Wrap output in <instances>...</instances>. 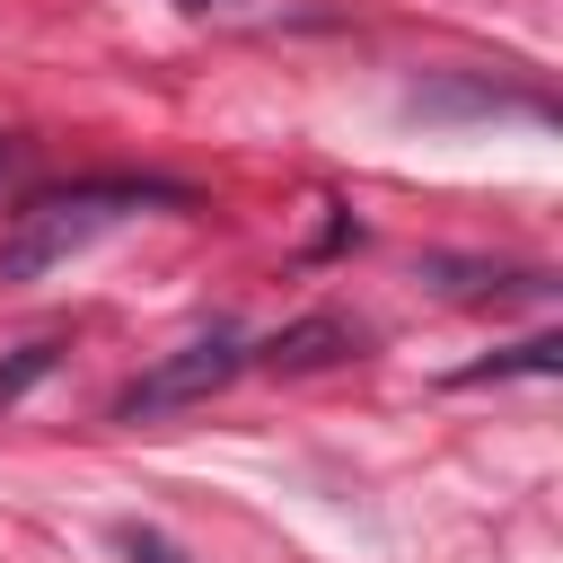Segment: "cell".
<instances>
[{"instance_id":"obj_1","label":"cell","mask_w":563,"mask_h":563,"mask_svg":"<svg viewBox=\"0 0 563 563\" xmlns=\"http://www.w3.org/2000/svg\"><path fill=\"white\" fill-rule=\"evenodd\" d=\"M150 202H194V194L167 185V176H79V185L26 194L0 229V282H44L53 264H70L88 238H106L114 220H132Z\"/></svg>"},{"instance_id":"obj_2","label":"cell","mask_w":563,"mask_h":563,"mask_svg":"<svg viewBox=\"0 0 563 563\" xmlns=\"http://www.w3.org/2000/svg\"><path fill=\"white\" fill-rule=\"evenodd\" d=\"M246 369V343L238 334H194V343H176L167 361H150L123 396H114V422H150V413H185V405H202V396H220L229 378Z\"/></svg>"},{"instance_id":"obj_3","label":"cell","mask_w":563,"mask_h":563,"mask_svg":"<svg viewBox=\"0 0 563 563\" xmlns=\"http://www.w3.org/2000/svg\"><path fill=\"white\" fill-rule=\"evenodd\" d=\"M361 352V325H343V317H299V325H282L273 343H255L246 361H264V369H282V378H308V369H334V361H352Z\"/></svg>"},{"instance_id":"obj_4","label":"cell","mask_w":563,"mask_h":563,"mask_svg":"<svg viewBox=\"0 0 563 563\" xmlns=\"http://www.w3.org/2000/svg\"><path fill=\"white\" fill-rule=\"evenodd\" d=\"M554 369H563V334H528V343H510V352L457 369V387H484V378H554Z\"/></svg>"},{"instance_id":"obj_5","label":"cell","mask_w":563,"mask_h":563,"mask_svg":"<svg viewBox=\"0 0 563 563\" xmlns=\"http://www.w3.org/2000/svg\"><path fill=\"white\" fill-rule=\"evenodd\" d=\"M44 369H53V343H26L18 361H0V405H18V396L44 378Z\"/></svg>"},{"instance_id":"obj_6","label":"cell","mask_w":563,"mask_h":563,"mask_svg":"<svg viewBox=\"0 0 563 563\" xmlns=\"http://www.w3.org/2000/svg\"><path fill=\"white\" fill-rule=\"evenodd\" d=\"M123 554H132V563H185V554H176L167 537H150V528H123Z\"/></svg>"},{"instance_id":"obj_7","label":"cell","mask_w":563,"mask_h":563,"mask_svg":"<svg viewBox=\"0 0 563 563\" xmlns=\"http://www.w3.org/2000/svg\"><path fill=\"white\" fill-rule=\"evenodd\" d=\"M185 9H211V0H185Z\"/></svg>"}]
</instances>
